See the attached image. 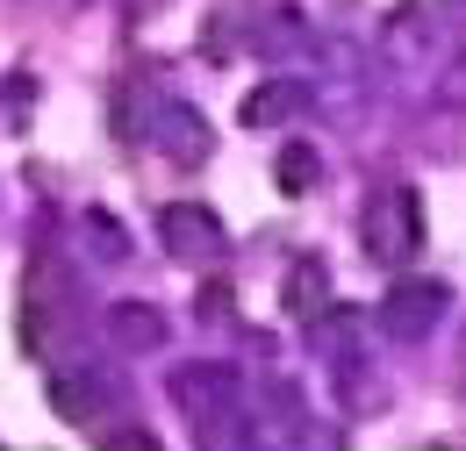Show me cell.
Listing matches in <instances>:
<instances>
[{
	"label": "cell",
	"mask_w": 466,
	"mask_h": 451,
	"mask_svg": "<svg viewBox=\"0 0 466 451\" xmlns=\"http://www.w3.org/2000/svg\"><path fill=\"white\" fill-rule=\"evenodd\" d=\"M316 151H309V144H288V151H280V186H288V194H309V186H316Z\"/></svg>",
	"instance_id": "1"
},
{
	"label": "cell",
	"mask_w": 466,
	"mask_h": 451,
	"mask_svg": "<svg viewBox=\"0 0 466 451\" xmlns=\"http://www.w3.org/2000/svg\"><path fill=\"white\" fill-rule=\"evenodd\" d=\"M166 236H216V223L201 208H166Z\"/></svg>",
	"instance_id": "2"
}]
</instances>
